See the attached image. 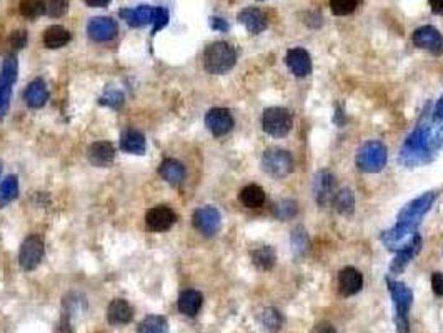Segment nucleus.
<instances>
[{"label":"nucleus","mask_w":443,"mask_h":333,"mask_svg":"<svg viewBox=\"0 0 443 333\" xmlns=\"http://www.w3.org/2000/svg\"><path fill=\"white\" fill-rule=\"evenodd\" d=\"M20 14L26 19H37L45 14L44 0H20Z\"/></svg>","instance_id":"nucleus-36"},{"label":"nucleus","mask_w":443,"mask_h":333,"mask_svg":"<svg viewBox=\"0 0 443 333\" xmlns=\"http://www.w3.org/2000/svg\"><path fill=\"white\" fill-rule=\"evenodd\" d=\"M45 253V245L42 237L31 235L24 240L19 252V264L26 272H32L42 262Z\"/></svg>","instance_id":"nucleus-8"},{"label":"nucleus","mask_w":443,"mask_h":333,"mask_svg":"<svg viewBox=\"0 0 443 333\" xmlns=\"http://www.w3.org/2000/svg\"><path fill=\"white\" fill-rule=\"evenodd\" d=\"M428 3L435 15H443V0H428Z\"/></svg>","instance_id":"nucleus-47"},{"label":"nucleus","mask_w":443,"mask_h":333,"mask_svg":"<svg viewBox=\"0 0 443 333\" xmlns=\"http://www.w3.org/2000/svg\"><path fill=\"white\" fill-rule=\"evenodd\" d=\"M252 262H254V265L259 270L268 272V270H272L277 264L275 250H273V247H268V245L257 248L252 252Z\"/></svg>","instance_id":"nucleus-29"},{"label":"nucleus","mask_w":443,"mask_h":333,"mask_svg":"<svg viewBox=\"0 0 443 333\" xmlns=\"http://www.w3.org/2000/svg\"><path fill=\"white\" fill-rule=\"evenodd\" d=\"M24 99L31 108H40L47 103L49 89L42 78H35L34 82L28 83L26 92H24Z\"/></svg>","instance_id":"nucleus-25"},{"label":"nucleus","mask_w":443,"mask_h":333,"mask_svg":"<svg viewBox=\"0 0 443 333\" xmlns=\"http://www.w3.org/2000/svg\"><path fill=\"white\" fill-rule=\"evenodd\" d=\"M120 17H122L130 27H144V25L155 22L157 17V7L150 6H139L135 8H122L120 10Z\"/></svg>","instance_id":"nucleus-18"},{"label":"nucleus","mask_w":443,"mask_h":333,"mask_svg":"<svg viewBox=\"0 0 443 333\" xmlns=\"http://www.w3.org/2000/svg\"><path fill=\"white\" fill-rule=\"evenodd\" d=\"M435 198H437V194H435V191H425V194L420 195V197L413 198L412 202H408L407 205L399 212L397 222L413 225V227L418 228L422 219H424V216L428 214L430 208H432Z\"/></svg>","instance_id":"nucleus-7"},{"label":"nucleus","mask_w":443,"mask_h":333,"mask_svg":"<svg viewBox=\"0 0 443 333\" xmlns=\"http://www.w3.org/2000/svg\"><path fill=\"white\" fill-rule=\"evenodd\" d=\"M167 24H168V10L164 7H157V17H155L154 27H152V35H155L157 32L162 31Z\"/></svg>","instance_id":"nucleus-42"},{"label":"nucleus","mask_w":443,"mask_h":333,"mask_svg":"<svg viewBox=\"0 0 443 333\" xmlns=\"http://www.w3.org/2000/svg\"><path fill=\"white\" fill-rule=\"evenodd\" d=\"M12 99V83L0 80V120L9 112Z\"/></svg>","instance_id":"nucleus-41"},{"label":"nucleus","mask_w":443,"mask_h":333,"mask_svg":"<svg viewBox=\"0 0 443 333\" xmlns=\"http://www.w3.org/2000/svg\"><path fill=\"white\" fill-rule=\"evenodd\" d=\"M70 42V32L62 25H52L44 32V44L49 49H60Z\"/></svg>","instance_id":"nucleus-28"},{"label":"nucleus","mask_w":443,"mask_h":333,"mask_svg":"<svg viewBox=\"0 0 443 333\" xmlns=\"http://www.w3.org/2000/svg\"><path fill=\"white\" fill-rule=\"evenodd\" d=\"M107 318L110 325H127L134 318V308L123 298L112 300L107 308Z\"/></svg>","instance_id":"nucleus-22"},{"label":"nucleus","mask_w":443,"mask_h":333,"mask_svg":"<svg viewBox=\"0 0 443 333\" xmlns=\"http://www.w3.org/2000/svg\"><path fill=\"white\" fill-rule=\"evenodd\" d=\"M432 290L437 297H443V273L435 272L432 275Z\"/></svg>","instance_id":"nucleus-44"},{"label":"nucleus","mask_w":443,"mask_h":333,"mask_svg":"<svg viewBox=\"0 0 443 333\" xmlns=\"http://www.w3.org/2000/svg\"><path fill=\"white\" fill-rule=\"evenodd\" d=\"M387 287L390 291L393 305H395V323L399 333H410L408 311L413 303V291L403 283L387 278Z\"/></svg>","instance_id":"nucleus-3"},{"label":"nucleus","mask_w":443,"mask_h":333,"mask_svg":"<svg viewBox=\"0 0 443 333\" xmlns=\"http://www.w3.org/2000/svg\"><path fill=\"white\" fill-rule=\"evenodd\" d=\"M238 200L242 202L243 207L259 208V207H262L263 203H265V191H263V189L260 185H255V183H252V185L243 187V189L240 190Z\"/></svg>","instance_id":"nucleus-27"},{"label":"nucleus","mask_w":443,"mask_h":333,"mask_svg":"<svg viewBox=\"0 0 443 333\" xmlns=\"http://www.w3.org/2000/svg\"><path fill=\"white\" fill-rule=\"evenodd\" d=\"M435 153L428 148L425 142L424 130H422L420 125H417L415 130H413L405 140V144L400 148V162L403 165L410 166H422L430 164L433 160Z\"/></svg>","instance_id":"nucleus-1"},{"label":"nucleus","mask_w":443,"mask_h":333,"mask_svg":"<svg viewBox=\"0 0 443 333\" xmlns=\"http://www.w3.org/2000/svg\"><path fill=\"white\" fill-rule=\"evenodd\" d=\"M210 27H212V31L217 32L229 31V24H227V20L220 19V17H210Z\"/></svg>","instance_id":"nucleus-45"},{"label":"nucleus","mask_w":443,"mask_h":333,"mask_svg":"<svg viewBox=\"0 0 443 333\" xmlns=\"http://www.w3.org/2000/svg\"><path fill=\"white\" fill-rule=\"evenodd\" d=\"M420 250H422V239H420V235H418V233H415V237H413L412 244H410L407 248H403V250H400V252H397L395 258H393L392 264H390V272L393 275L403 273V270L407 268V265L410 264V262H412L413 258H415L418 253H420Z\"/></svg>","instance_id":"nucleus-20"},{"label":"nucleus","mask_w":443,"mask_h":333,"mask_svg":"<svg viewBox=\"0 0 443 333\" xmlns=\"http://www.w3.org/2000/svg\"><path fill=\"white\" fill-rule=\"evenodd\" d=\"M84 2L87 3L89 7H95V8H102V7H107L109 3L112 2V0H84Z\"/></svg>","instance_id":"nucleus-49"},{"label":"nucleus","mask_w":443,"mask_h":333,"mask_svg":"<svg viewBox=\"0 0 443 333\" xmlns=\"http://www.w3.org/2000/svg\"><path fill=\"white\" fill-rule=\"evenodd\" d=\"M310 333H337V330H335V327L332 323L329 322H320L317 323L315 327L312 328V332Z\"/></svg>","instance_id":"nucleus-46"},{"label":"nucleus","mask_w":443,"mask_h":333,"mask_svg":"<svg viewBox=\"0 0 443 333\" xmlns=\"http://www.w3.org/2000/svg\"><path fill=\"white\" fill-rule=\"evenodd\" d=\"M333 205H335V210H337L338 214L347 216V219H350V216L355 214L354 191H351L350 189H342L340 191H337L333 197Z\"/></svg>","instance_id":"nucleus-30"},{"label":"nucleus","mask_w":443,"mask_h":333,"mask_svg":"<svg viewBox=\"0 0 443 333\" xmlns=\"http://www.w3.org/2000/svg\"><path fill=\"white\" fill-rule=\"evenodd\" d=\"M192 223L193 227L202 233V235L214 237L215 233L220 230L222 215L215 207H210V205L200 207L193 212Z\"/></svg>","instance_id":"nucleus-10"},{"label":"nucleus","mask_w":443,"mask_h":333,"mask_svg":"<svg viewBox=\"0 0 443 333\" xmlns=\"http://www.w3.org/2000/svg\"><path fill=\"white\" fill-rule=\"evenodd\" d=\"M238 22L245 25L247 31L254 33V35H257V33H262L265 28L268 27L267 15H265L260 8H255V7L243 8V10L238 14Z\"/></svg>","instance_id":"nucleus-21"},{"label":"nucleus","mask_w":443,"mask_h":333,"mask_svg":"<svg viewBox=\"0 0 443 333\" xmlns=\"http://www.w3.org/2000/svg\"><path fill=\"white\" fill-rule=\"evenodd\" d=\"M19 77V62L15 57H7L2 64V70H0V80L9 82L14 85L17 82Z\"/></svg>","instance_id":"nucleus-37"},{"label":"nucleus","mask_w":443,"mask_h":333,"mask_svg":"<svg viewBox=\"0 0 443 333\" xmlns=\"http://www.w3.org/2000/svg\"><path fill=\"white\" fill-rule=\"evenodd\" d=\"M413 44L415 47L426 50L433 56H443V35L432 25H424L413 32Z\"/></svg>","instance_id":"nucleus-11"},{"label":"nucleus","mask_w":443,"mask_h":333,"mask_svg":"<svg viewBox=\"0 0 443 333\" xmlns=\"http://www.w3.org/2000/svg\"><path fill=\"white\" fill-rule=\"evenodd\" d=\"M89 37L95 42H109L119 33V25L110 17H94L87 25Z\"/></svg>","instance_id":"nucleus-13"},{"label":"nucleus","mask_w":443,"mask_h":333,"mask_svg":"<svg viewBox=\"0 0 443 333\" xmlns=\"http://www.w3.org/2000/svg\"><path fill=\"white\" fill-rule=\"evenodd\" d=\"M202 303H204V295L197 290H185L182 291L177 307L180 314L187 316H196L200 311Z\"/></svg>","instance_id":"nucleus-26"},{"label":"nucleus","mask_w":443,"mask_h":333,"mask_svg":"<svg viewBox=\"0 0 443 333\" xmlns=\"http://www.w3.org/2000/svg\"><path fill=\"white\" fill-rule=\"evenodd\" d=\"M333 122L338 125V127H342V125H345L347 119H345V114H343L342 107H338L337 110H335V117H333Z\"/></svg>","instance_id":"nucleus-48"},{"label":"nucleus","mask_w":443,"mask_h":333,"mask_svg":"<svg viewBox=\"0 0 443 333\" xmlns=\"http://www.w3.org/2000/svg\"><path fill=\"white\" fill-rule=\"evenodd\" d=\"M297 212H299V205H297L295 200H290V198L281 200V202L275 203V207H273V215H275L279 220H281V222H285V220H292L293 216L297 215Z\"/></svg>","instance_id":"nucleus-35"},{"label":"nucleus","mask_w":443,"mask_h":333,"mask_svg":"<svg viewBox=\"0 0 443 333\" xmlns=\"http://www.w3.org/2000/svg\"><path fill=\"white\" fill-rule=\"evenodd\" d=\"M87 158L94 166H101V169H105V166H110L114 164L115 158V148L110 142H94L89 148H87Z\"/></svg>","instance_id":"nucleus-17"},{"label":"nucleus","mask_w":443,"mask_h":333,"mask_svg":"<svg viewBox=\"0 0 443 333\" xmlns=\"http://www.w3.org/2000/svg\"><path fill=\"white\" fill-rule=\"evenodd\" d=\"M159 173L165 182L171 183L173 187L180 185L185 180V175H187L184 164H180L175 158H165L159 166Z\"/></svg>","instance_id":"nucleus-24"},{"label":"nucleus","mask_w":443,"mask_h":333,"mask_svg":"<svg viewBox=\"0 0 443 333\" xmlns=\"http://www.w3.org/2000/svg\"><path fill=\"white\" fill-rule=\"evenodd\" d=\"M123 102H125V97H123V94L120 90H115V89L107 90L105 94H103L102 97H101L102 105L114 108V110H119V108H122Z\"/></svg>","instance_id":"nucleus-40"},{"label":"nucleus","mask_w":443,"mask_h":333,"mask_svg":"<svg viewBox=\"0 0 443 333\" xmlns=\"http://www.w3.org/2000/svg\"><path fill=\"white\" fill-rule=\"evenodd\" d=\"M285 64L288 65L295 77H307L312 72V58L307 50L302 47L290 49L285 56Z\"/></svg>","instance_id":"nucleus-16"},{"label":"nucleus","mask_w":443,"mask_h":333,"mask_svg":"<svg viewBox=\"0 0 443 333\" xmlns=\"http://www.w3.org/2000/svg\"><path fill=\"white\" fill-rule=\"evenodd\" d=\"M237 62V52L227 42H214L205 49L204 67L209 74L223 75L230 72Z\"/></svg>","instance_id":"nucleus-2"},{"label":"nucleus","mask_w":443,"mask_h":333,"mask_svg":"<svg viewBox=\"0 0 443 333\" xmlns=\"http://www.w3.org/2000/svg\"><path fill=\"white\" fill-rule=\"evenodd\" d=\"M260 320H262L263 327L270 333H277L281 328V325H284V315H281L280 311L273 307L265 308V310L262 311V316H260Z\"/></svg>","instance_id":"nucleus-34"},{"label":"nucleus","mask_w":443,"mask_h":333,"mask_svg":"<svg viewBox=\"0 0 443 333\" xmlns=\"http://www.w3.org/2000/svg\"><path fill=\"white\" fill-rule=\"evenodd\" d=\"M433 119H443V95L440 97V100L437 102V105H435Z\"/></svg>","instance_id":"nucleus-50"},{"label":"nucleus","mask_w":443,"mask_h":333,"mask_svg":"<svg viewBox=\"0 0 443 333\" xmlns=\"http://www.w3.org/2000/svg\"><path fill=\"white\" fill-rule=\"evenodd\" d=\"M45 14L52 19H60L67 14L69 0H44Z\"/></svg>","instance_id":"nucleus-38"},{"label":"nucleus","mask_w":443,"mask_h":333,"mask_svg":"<svg viewBox=\"0 0 443 333\" xmlns=\"http://www.w3.org/2000/svg\"><path fill=\"white\" fill-rule=\"evenodd\" d=\"M313 194L320 207H325L335 197V177L329 170H322L313 180Z\"/></svg>","instance_id":"nucleus-15"},{"label":"nucleus","mask_w":443,"mask_h":333,"mask_svg":"<svg viewBox=\"0 0 443 333\" xmlns=\"http://www.w3.org/2000/svg\"><path fill=\"white\" fill-rule=\"evenodd\" d=\"M358 7V0H330V8L333 15H350Z\"/></svg>","instance_id":"nucleus-39"},{"label":"nucleus","mask_w":443,"mask_h":333,"mask_svg":"<svg viewBox=\"0 0 443 333\" xmlns=\"http://www.w3.org/2000/svg\"><path fill=\"white\" fill-rule=\"evenodd\" d=\"M0 173H2V164H0Z\"/></svg>","instance_id":"nucleus-51"},{"label":"nucleus","mask_w":443,"mask_h":333,"mask_svg":"<svg viewBox=\"0 0 443 333\" xmlns=\"http://www.w3.org/2000/svg\"><path fill=\"white\" fill-rule=\"evenodd\" d=\"M120 148L127 153H134V155H144L147 150V140L142 132L128 128L120 137Z\"/></svg>","instance_id":"nucleus-23"},{"label":"nucleus","mask_w":443,"mask_h":333,"mask_svg":"<svg viewBox=\"0 0 443 333\" xmlns=\"http://www.w3.org/2000/svg\"><path fill=\"white\" fill-rule=\"evenodd\" d=\"M205 127L214 137H223L234 128V117L227 108H212L205 115Z\"/></svg>","instance_id":"nucleus-12"},{"label":"nucleus","mask_w":443,"mask_h":333,"mask_svg":"<svg viewBox=\"0 0 443 333\" xmlns=\"http://www.w3.org/2000/svg\"><path fill=\"white\" fill-rule=\"evenodd\" d=\"M19 197V178L17 175H9L0 183V208L9 205Z\"/></svg>","instance_id":"nucleus-32"},{"label":"nucleus","mask_w":443,"mask_h":333,"mask_svg":"<svg viewBox=\"0 0 443 333\" xmlns=\"http://www.w3.org/2000/svg\"><path fill=\"white\" fill-rule=\"evenodd\" d=\"M290 245H292V252L295 258L304 257L305 253L309 252L310 237H309V232L305 230V227L299 225V227L293 228L292 235H290Z\"/></svg>","instance_id":"nucleus-31"},{"label":"nucleus","mask_w":443,"mask_h":333,"mask_svg":"<svg viewBox=\"0 0 443 333\" xmlns=\"http://www.w3.org/2000/svg\"><path fill=\"white\" fill-rule=\"evenodd\" d=\"M388 160V150L382 142L370 140L358 148L355 164H357L360 172L365 173H379L382 172Z\"/></svg>","instance_id":"nucleus-4"},{"label":"nucleus","mask_w":443,"mask_h":333,"mask_svg":"<svg viewBox=\"0 0 443 333\" xmlns=\"http://www.w3.org/2000/svg\"><path fill=\"white\" fill-rule=\"evenodd\" d=\"M417 233V227L408 223H395V227H392L390 230L382 233V241L387 247V250L392 252H400V250L407 248L412 244L413 237Z\"/></svg>","instance_id":"nucleus-9"},{"label":"nucleus","mask_w":443,"mask_h":333,"mask_svg":"<svg viewBox=\"0 0 443 333\" xmlns=\"http://www.w3.org/2000/svg\"><path fill=\"white\" fill-rule=\"evenodd\" d=\"M177 222V215L172 208L168 207H154L145 215V223L154 232H167L172 225Z\"/></svg>","instance_id":"nucleus-14"},{"label":"nucleus","mask_w":443,"mask_h":333,"mask_svg":"<svg viewBox=\"0 0 443 333\" xmlns=\"http://www.w3.org/2000/svg\"><path fill=\"white\" fill-rule=\"evenodd\" d=\"M139 333H168V323L164 316L148 315L139 323Z\"/></svg>","instance_id":"nucleus-33"},{"label":"nucleus","mask_w":443,"mask_h":333,"mask_svg":"<svg viewBox=\"0 0 443 333\" xmlns=\"http://www.w3.org/2000/svg\"><path fill=\"white\" fill-rule=\"evenodd\" d=\"M363 287V275L355 266H345L338 273V291L343 297H351L357 295Z\"/></svg>","instance_id":"nucleus-19"},{"label":"nucleus","mask_w":443,"mask_h":333,"mask_svg":"<svg viewBox=\"0 0 443 333\" xmlns=\"http://www.w3.org/2000/svg\"><path fill=\"white\" fill-rule=\"evenodd\" d=\"M262 169L273 178H285L293 172V157L288 150L270 147L263 152Z\"/></svg>","instance_id":"nucleus-5"},{"label":"nucleus","mask_w":443,"mask_h":333,"mask_svg":"<svg viewBox=\"0 0 443 333\" xmlns=\"http://www.w3.org/2000/svg\"><path fill=\"white\" fill-rule=\"evenodd\" d=\"M10 44L14 45V47L17 49V50L26 47V45H27V32H26V31H15V32H12Z\"/></svg>","instance_id":"nucleus-43"},{"label":"nucleus","mask_w":443,"mask_h":333,"mask_svg":"<svg viewBox=\"0 0 443 333\" xmlns=\"http://www.w3.org/2000/svg\"><path fill=\"white\" fill-rule=\"evenodd\" d=\"M262 125L265 133L275 139L287 137L293 127V119L290 110L284 107H270L263 112Z\"/></svg>","instance_id":"nucleus-6"}]
</instances>
